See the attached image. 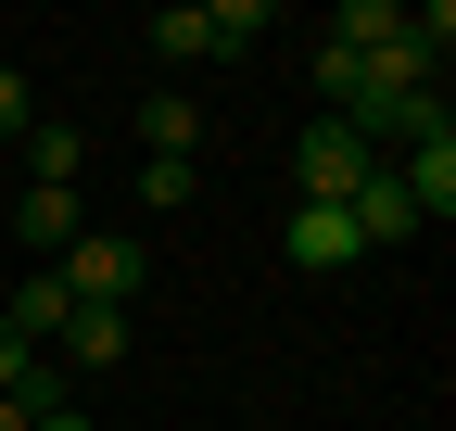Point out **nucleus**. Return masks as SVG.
<instances>
[{
	"label": "nucleus",
	"mask_w": 456,
	"mask_h": 431,
	"mask_svg": "<svg viewBox=\"0 0 456 431\" xmlns=\"http://www.w3.org/2000/svg\"><path fill=\"white\" fill-rule=\"evenodd\" d=\"M0 127H26V77L13 64H0Z\"/></svg>",
	"instance_id": "nucleus-12"
},
{
	"label": "nucleus",
	"mask_w": 456,
	"mask_h": 431,
	"mask_svg": "<svg viewBox=\"0 0 456 431\" xmlns=\"http://www.w3.org/2000/svg\"><path fill=\"white\" fill-rule=\"evenodd\" d=\"M254 38H266V0H178V13H152L165 64H241Z\"/></svg>",
	"instance_id": "nucleus-1"
},
{
	"label": "nucleus",
	"mask_w": 456,
	"mask_h": 431,
	"mask_svg": "<svg viewBox=\"0 0 456 431\" xmlns=\"http://www.w3.org/2000/svg\"><path fill=\"white\" fill-rule=\"evenodd\" d=\"M0 431H38V406H26V394H0Z\"/></svg>",
	"instance_id": "nucleus-13"
},
{
	"label": "nucleus",
	"mask_w": 456,
	"mask_h": 431,
	"mask_svg": "<svg viewBox=\"0 0 456 431\" xmlns=\"http://www.w3.org/2000/svg\"><path fill=\"white\" fill-rule=\"evenodd\" d=\"M13 229H26V254H64V241L89 229V216H77V191H38V178H26V203H13Z\"/></svg>",
	"instance_id": "nucleus-8"
},
{
	"label": "nucleus",
	"mask_w": 456,
	"mask_h": 431,
	"mask_svg": "<svg viewBox=\"0 0 456 431\" xmlns=\"http://www.w3.org/2000/svg\"><path fill=\"white\" fill-rule=\"evenodd\" d=\"M368 166H380V152H368L355 127H330V115H317V127L292 140V203H355V191H368Z\"/></svg>",
	"instance_id": "nucleus-3"
},
{
	"label": "nucleus",
	"mask_w": 456,
	"mask_h": 431,
	"mask_svg": "<svg viewBox=\"0 0 456 431\" xmlns=\"http://www.w3.org/2000/svg\"><path fill=\"white\" fill-rule=\"evenodd\" d=\"M191 191H203V166H140V203H152V216H178Z\"/></svg>",
	"instance_id": "nucleus-11"
},
{
	"label": "nucleus",
	"mask_w": 456,
	"mask_h": 431,
	"mask_svg": "<svg viewBox=\"0 0 456 431\" xmlns=\"http://www.w3.org/2000/svg\"><path fill=\"white\" fill-rule=\"evenodd\" d=\"M279 254H292L305 280H330V266H355L368 241H355V216H342V203H292V229H279Z\"/></svg>",
	"instance_id": "nucleus-4"
},
{
	"label": "nucleus",
	"mask_w": 456,
	"mask_h": 431,
	"mask_svg": "<svg viewBox=\"0 0 456 431\" xmlns=\"http://www.w3.org/2000/svg\"><path fill=\"white\" fill-rule=\"evenodd\" d=\"M342 216H355V241H368V254H380V241H419V203L393 191V166H368V191L342 203Z\"/></svg>",
	"instance_id": "nucleus-6"
},
{
	"label": "nucleus",
	"mask_w": 456,
	"mask_h": 431,
	"mask_svg": "<svg viewBox=\"0 0 456 431\" xmlns=\"http://www.w3.org/2000/svg\"><path fill=\"white\" fill-rule=\"evenodd\" d=\"M38 431H89V406H51V419H38Z\"/></svg>",
	"instance_id": "nucleus-14"
},
{
	"label": "nucleus",
	"mask_w": 456,
	"mask_h": 431,
	"mask_svg": "<svg viewBox=\"0 0 456 431\" xmlns=\"http://www.w3.org/2000/svg\"><path fill=\"white\" fill-rule=\"evenodd\" d=\"M0 317H13L26 343H64V317H77V305H64V280H51V266H26V292L0 305Z\"/></svg>",
	"instance_id": "nucleus-9"
},
{
	"label": "nucleus",
	"mask_w": 456,
	"mask_h": 431,
	"mask_svg": "<svg viewBox=\"0 0 456 431\" xmlns=\"http://www.w3.org/2000/svg\"><path fill=\"white\" fill-rule=\"evenodd\" d=\"M140 266H152V254H140L127 229H77L64 254H51V280H64V305H114V317H127V292H140Z\"/></svg>",
	"instance_id": "nucleus-2"
},
{
	"label": "nucleus",
	"mask_w": 456,
	"mask_h": 431,
	"mask_svg": "<svg viewBox=\"0 0 456 431\" xmlns=\"http://www.w3.org/2000/svg\"><path fill=\"white\" fill-rule=\"evenodd\" d=\"M140 152H152V166H191V152H203V102L191 89H152L140 102Z\"/></svg>",
	"instance_id": "nucleus-5"
},
{
	"label": "nucleus",
	"mask_w": 456,
	"mask_h": 431,
	"mask_svg": "<svg viewBox=\"0 0 456 431\" xmlns=\"http://www.w3.org/2000/svg\"><path fill=\"white\" fill-rule=\"evenodd\" d=\"M64 368H89V381L127 368V317H114V305H77V317H64Z\"/></svg>",
	"instance_id": "nucleus-7"
},
{
	"label": "nucleus",
	"mask_w": 456,
	"mask_h": 431,
	"mask_svg": "<svg viewBox=\"0 0 456 431\" xmlns=\"http://www.w3.org/2000/svg\"><path fill=\"white\" fill-rule=\"evenodd\" d=\"M26 178H38V191H77V178H89V140H77V127H26Z\"/></svg>",
	"instance_id": "nucleus-10"
}]
</instances>
